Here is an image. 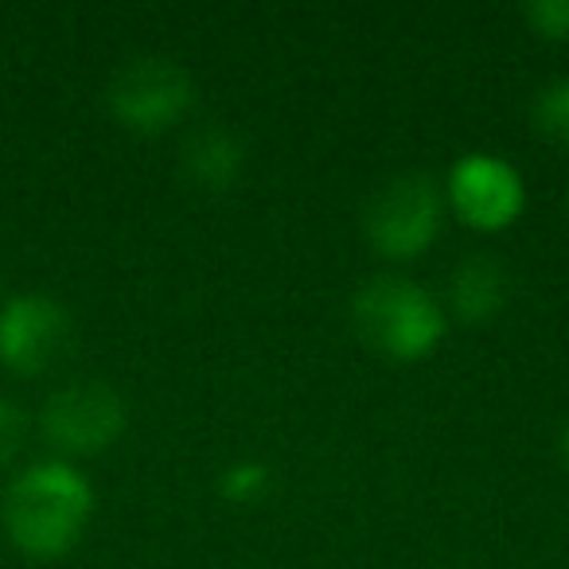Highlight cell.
Instances as JSON below:
<instances>
[{"instance_id":"cell-3","label":"cell","mask_w":569,"mask_h":569,"mask_svg":"<svg viewBox=\"0 0 569 569\" xmlns=\"http://www.w3.org/2000/svg\"><path fill=\"white\" fill-rule=\"evenodd\" d=\"M441 227V188L433 176L406 172L379 188L367 207V234L387 258H418Z\"/></svg>"},{"instance_id":"cell-13","label":"cell","mask_w":569,"mask_h":569,"mask_svg":"<svg viewBox=\"0 0 569 569\" xmlns=\"http://www.w3.org/2000/svg\"><path fill=\"white\" fill-rule=\"evenodd\" d=\"M24 437H28V413L12 398L0 395V465H9L24 449Z\"/></svg>"},{"instance_id":"cell-6","label":"cell","mask_w":569,"mask_h":569,"mask_svg":"<svg viewBox=\"0 0 569 569\" xmlns=\"http://www.w3.org/2000/svg\"><path fill=\"white\" fill-rule=\"evenodd\" d=\"M43 437L63 452H102L126 429V402L106 382H71L43 406Z\"/></svg>"},{"instance_id":"cell-2","label":"cell","mask_w":569,"mask_h":569,"mask_svg":"<svg viewBox=\"0 0 569 569\" xmlns=\"http://www.w3.org/2000/svg\"><path fill=\"white\" fill-rule=\"evenodd\" d=\"M351 320L367 348L390 359H421L445 336L441 305L406 277H371L351 301Z\"/></svg>"},{"instance_id":"cell-9","label":"cell","mask_w":569,"mask_h":569,"mask_svg":"<svg viewBox=\"0 0 569 569\" xmlns=\"http://www.w3.org/2000/svg\"><path fill=\"white\" fill-rule=\"evenodd\" d=\"M242 160H246L242 141L219 126L199 129L183 144V168H188V176L211 191H227L238 180V172H242Z\"/></svg>"},{"instance_id":"cell-8","label":"cell","mask_w":569,"mask_h":569,"mask_svg":"<svg viewBox=\"0 0 569 569\" xmlns=\"http://www.w3.org/2000/svg\"><path fill=\"white\" fill-rule=\"evenodd\" d=\"M449 301L452 312L468 325H480V320H491L507 301V273L496 258L488 253H472L457 266L449 281Z\"/></svg>"},{"instance_id":"cell-1","label":"cell","mask_w":569,"mask_h":569,"mask_svg":"<svg viewBox=\"0 0 569 569\" xmlns=\"http://www.w3.org/2000/svg\"><path fill=\"white\" fill-rule=\"evenodd\" d=\"M94 491L79 468L63 460H43L17 476L0 499V519L9 538L32 558L67 553L82 538Z\"/></svg>"},{"instance_id":"cell-7","label":"cell","mask_w":569,"mask_h":569,"mask_svg":"<svg viewBox=\"0 0 569 569\" xmlns=\"http://www.w3.org/2000/svg\"><path fill=\"white\" fill-rule=\"evenodd\" d=\"M449 203L468 227L503 230L522 211V180L499 157H460L449 172Z\"/></svg>"},{"instance_id":"cell-15","label":"cell","mask_w":569,"mask_h":569,"mask_svg":"<svg viewBox=\"0 0 569 569\" xmlns=\"http://www.w3.org/2000/svg\"><path fill=\"white\" fill-rule=\"evenodd\" d=\"M566 207H569V199H566Z\"/></svg>"},{"instance_id":"cell-14","label":"cell","mask_w":569,"mask_h":569,"mask_svg":"<svg viewBox=\"0 0 569 569\" xmlns=\"http://www.w3.org/2000/svg\"><path fill=\"white\" fill-rule=\"evenodd\" d=\"M566 460H569V429H566Z\"/></svg>"},{"instance_id":"cell-12","label":"cell","mask_w":569,"mask_h":569,"mask_svg":"<svg viewBox=\"0 0 569 569\" xmlns=\"http://www.w3.org/2000/svg\"><path fill=\"white\" fill-rule=\"evenodd\" d=\"M527 20L538 36L550 40H569V0H530Z\"/></svg>"},{"instance_id":"cell-5","label":"cell","mask_w":569,"mask_h":569,"mask_svg":"<svg viewBox=\"0 0 569 569\" xmlns=\"http://www.w3.org/2000/svg\"><path fill=\"white\" fill-rule=\"evenodd\" d=\"M71 312L43 293H20L0 305V363L20 375L51 371L71 351Z\"/></svg>"},{"instance_id":"cell-11","label":"cell","mask_w":569,"mask_h":569,"mask_svg":"<svg viewBox=\"0 0 569 569\" xmlns=\"http://www.w3.org/2000/svg\"><path fill=\"white\" fill-rule=\"evenodd\" d=\"M535 126L550 141L569 144V79H558L535 98Z\"/></svg>"},{"instance_id":"cell-10","label":"cell","mask_w":569,"mask_h":569,"mask_svg":"<svg viewBox=\"0 0 569 569\" xmlns=\"http://www.w3.org/2000/svg\"><path fill=\"white\" fill-rule=\"evenodd\" d=\"M269 488H273V472H269V465H261V460H238V465H230L227 472L219 476V491L227 499H234V503H253V499H261Z\"/></svg>"},{"instance_id":"cell-4","label":"cell","mask_w":569,"mask_h":569,"mask_svg":"<svg viewBox=\"0 0 569 569\" xmlns=\"http://www.w3.org/2000/svg\"><path fill=\"white\" fill-rule=\"evenodd\" d=\"M110 110L137 133H160L176 126L191 106V79L180 63L144 56L126 63L110 82Z\"/></svg>"}]
</instances>
